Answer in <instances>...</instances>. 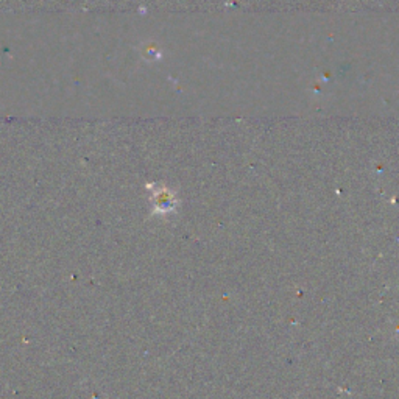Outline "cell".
I'll return each instance as SVG.
<instances>
[{
  "mask_svg": "<svg viewBox=\"0 0 399 399\" xmlns=\"http://www.w3.org/2000/svg\"><path fill=\"white\" fill-rule=\"evenodd\" d=\"M147 189L150 190L151 195L153 214H156V216H167V214H172L178 208V197H176L173 190L166 187L164 184L150 183L147 184Z\"/></svg>",
  "mask_w": 399,
  "mask_h": 399,
  "instance_id": "cell-1",
  "label": "cell"
},
{
  "mask_svg": "<svg viewBox=\"0 0 399 399\" xmlns=\"http://www.w3.org/2000/svg\"><path fill=\"white\" fill-rule=\"evenodd\" d=\"M142 55H144V58H145V59H158V58L161 57V52L156 49V45L149 44L147 47L144 49Z\"/></svg>",
  "mask_w": 399,
  "mask_h": 399,
  "instance_id": "cell-2",
  "label": "cell"
}]
</instances>
